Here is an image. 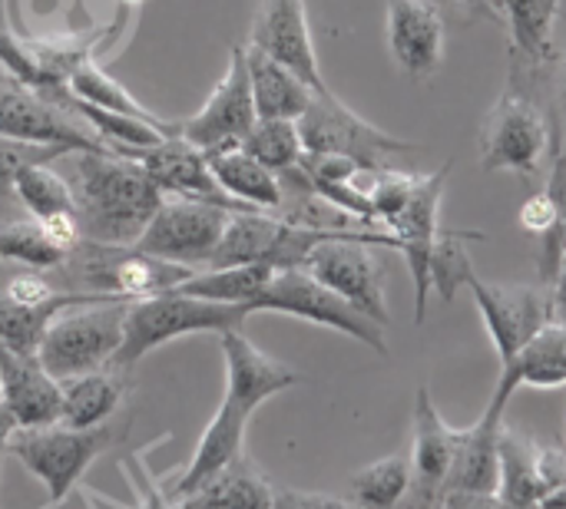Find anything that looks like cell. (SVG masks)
<instances>
[{"mask_svg":"<svg viewBox=\"0 0 566 509\" xmlns=\"http://www.w3.org/2000/svg\"><path fill=\"white\" fill-rule=\"evenodd\" d=\"M219 344H222V358H226V394H222L216 417L202 431L179 484L172 487V500L189 497L216 470H222L235 454H242L252 414L265 401H272L275 394H282L302 381L298 371H292L289 364L259 351L242 331L219 335Z\"/></svg>","mask_w":566,"mask_h":509,"instance_id":"6da1fadb","label":"cell"},{"mask_svg":"<svg viewBox=\"0 0 566 509\" xmlns=\"http://www.w3.org/2000/svg\"><path fill=\"white\" fill-rule=\"evenodd\" d=\"M73 199L80 238L103 245H136L163 192L143 169V162L113 152L73 156Z\"/></svg>","mask_w":566,"mask_h":509,"instance_id":"7a4b0ae2","label":"cell"},{"mask_svg":"<svg viewBox=\"0 0 566 509\" xmlns=\"http://www.w3.org/2000/svg\"><path fill=\"white\" fill-rule=\"evenodd\" d=\"M249 318L245 305H222V301H206L192 298L182 291H163L149 298H136L126 308V328H123V344L113 358V368L133 371L149 351L186 338V335H226V331H242Z\"/></svg>","mask_w":566,"mask_h":509,"instance_id":"3957f363","label":"cell"},{"mask_svg":"<svg viewBox=\"0 0 566 509\" xmlns=\"http://www.w3.org/2000/svg\"><path fill=\"white\" fill-rule=\"evenodd\" d=\"M196 268L176 265L156 255H146L133 245H103L80 238L66 262L56 268L60 288L66 291H86V295H106V298H149L179 288Z\"/></svg>","mask_w":566,"mask_h":509,"instance_id":"277c9868","label":"cell"},{"mask_svg":"<svg viewBox=\"0 0 566 509\" xmlns=\"http://www.w3.org/2000/svg\"><path fill=\"white\" fill-rule=\"evenodd\" d=\"M126 308L129 301H93V305H80L76 311L66 308L63 315L53 318V325L46 328L36 348L40 364L56 381L109 368L123 344Z\"/></svg>","mask_w":566,"mask_h":509,"instance_id":"5b68a950","label":"cell"},{"mask_svg":"<svg viewBox=\"0 0 566 509\" xmlns=\"http://www.w3.org/2000/svg\"><path fill=\"white\" fill-rule=\"evenodd\" d=\"M375 245L395 248L391 232H358V235H328L322 238L308 258L305 272H312L322 285H328L335 295H342L348 305H355L361 315L388 328V298H385V272L375 258Z\"/></svg>","mask_w":566,"mask_h":509,"instance_id":"8992f818","label":"cell"},{"mask_svg":"<svg viewBox=\"0 0 566 509\" xmlns=\"http://www.w3.org/2000/svg\"><path fill=\"white\" fill-rule=\"evenodd\" d=\"M113 444H116V431L106 424L90 431L50 424V427L17 431L10 441V454L23 464L30 477H36L46 487L50 503H63L70 490H76L83 474L96 464V457H103Z\"/></svg>","mask_w":566,"mask_h":509,"instance_id":"52a82bcc","label":"cell"},{"mask_svg":"<svg viewBox=\"0 0 566 509\" xmlns=\"http://www.w3.org/2000/svg\"><path fill=\"white\" fill-rule=\"evenodd\" d=\"M255 311H272V315H289L302 318L308 325H322L332 331H342L375 354H388L385 328L361 315L355 305H348L342 295H335L328 285H322L312 272L305 268H282L272 275V282L259 291V298L249 305V315Z\"/></svg>","mask_w":566,"mask_h":509,"instance_id":"ba28073f","label":"cell"},{"mask_svg":"<svg viewBox=\"0 0 566 509\" xmlns=\"http://www.w3.org/2000/svg\"><path fill=\"white\" fill-rule=\"evenodd\" d=\"M554 119L521 89H507L484 116L478 156L484 172H517L534 179L551 152Z\"/></svg>","mask_w":566,"mask_h":509,"instance_id":"9c48e42d","label":"cell"},{"mask_svg":"<svg viewBox=\"0 0 566 509\" xmlns=\"http://www.w3.org/2000/svg\"><path fill=\"white\" fill-rule=\"evenodd\" d=\"M298 132L305 142V152L312 156H345L355 159L365 172L388 169V156L411 152L415 142L398 139L358 113H352L332 89H318L308 103V109L298 116Z\"/></svg>","mask_w":566,"mask_h":509,"instance_id":"30bf717a","label":"cell"},{"mask_svg":"<svg viewBox=\"0 0 566 509\" xmlns=\"http://www.w3.org/2000/svg\"><path fill=\"white\" fill-rule=\"evenodd\" d=\"M232 209L192 195H163L149 225L133 248L176 262V265H206L226 232Z\"/></svg>","mask_w":566,"mask_h":509,"instance_id":"8fae6325","label":"cell"},{"mask_svg":"<svg viewBox=\"0 0 566 509\" xmlns=\"http://www.w3.org/2000/svg\"><path fill=\"white\" fill-rule=\"evenodd\" d=\"M468 288L501 354V368L511 364L554 321V298L547 285H494L481 282L474 272Z\"/></svg>","mask_w":566,"mask_h":509,"instance_id":"7c38bea8","label":"cell"},{"mask_svg":"<svg viewBox=\"0 0 566 509\" xmlns=\"http://www.w3.org/2000/svg\"><path fill=\"white\" fill-rule=\"evenodd\" d=\"M259 123L255 99H252V83H249V66H245V46H232L229 66L209 99L192 113L189 119L179 123V136L192 142L196 149L222 152L242 146L249 129Z\"/></svg>","mask_w":566,"mask_h":509,"instance_id":"4fadbf2b","label":"cell"},{"mask_svg":"<svg viewBox=\"0 0 566 509\" xmlns=\"http://www.w3.org/2000/svg\"><path fill=\"white\" fill-rule=\"evenodd\" d=\"M451 166L454 162H444L438 172L418 176L408 202L385 225L391 232V238H395V248L408 262L411 285H415V321L418 325L428 315V298H431V255H434V242H438V232H441L438 215H441V199H444V185H448Z\"/></svg>","mask_w":566,"mask_h":509,"instance_id":"5bb4252c","label":"cell"},{"mask_svg":"<svg viewBox=\"0 0 566 509\" xmlns=\"http://www.w3.org/2000/svg\"><path fill=\"white\" fill-rule=\"evenodd\" d=\"M458 431L438 414L428 388H418L411 411V490L401 509H438L454 464Z\"/></svg>","mask_w":566,"mask_h":509,"instance_id":"9a60e30c","label":"cell"},{"mask_svg":"<svg viewBox=\"0 0 566 509\" xmlns=\"http://www.w3.org/2000/svg\"><path fill=\"white\" fill-rule=\"evenodd\" d=\"M0 136L56 146L66 152H109L96 136L80 126V116L40 93L30 89H0Z\"/></svg>","mask_w":566,"mask_h":509,"instance_id":"2e32d148","label":"cell"},{"mask_svg":"<svg viewBox=\"0 0 566 509\" xmlns=\"http://www.w3.org/2000/svg\"><path fill=\"white\" fill-rule=\"evenodd\" d=\"M514 391H517V384L507 374H501L488 411L468 431H458L448 490H497V450H501L504 411H507Z\"/></svg>","mask_w":566,"mask_h":509,"instance_id":"e0dca14e","label":"cell"},{"mask_svg":"<svg viewBox=\"0 0 566 509\" xmlns=\"http://www.w3.org/2000/svg\"><path fill=\"white\" fill-rule=\"evenodd\" d=\"M388 50L401 73L431 79L444 63V17L434 0H388Z\"/></svg>","mask_w":566,"mask_h":509,"instance_id":"ac0fdd59","label":"cell"},{"mask_svg":"<svg viewBox=\"0 0 566 509\" xmlns=\"http://www.w3.org/2000/svg\"><path fill=\"white\" fill-rule=\"evenodd\" d=\"M249 46H255L265 56L289 66L308 86L328 89L325 79H322V70H318V53H315V40H312V30H308L305 0H265L259 17H255Z\"/></svg>","mask_w":566,"mask_h":509,"instance_id":"d6986e66","label":"cell"},{"mask_svg":"<svg viewBox=\"0 0 566 509\" xmlns=\"http://www.w3.org/2000/svg\"><path fill=\"white\" fill-rule=\"evenodd\" d=\"M136 162H143V169L149 172V179L156 182L163 195H192V199H209L216 205H226L232 212H249V205L235 202L232 195L219 189L206 152L186 142L182 136H166L159 146L143 149Z\"/></svg>","mask_w":566,"mask_h":509,"instance_id":"ffe728a7","label":"cell"},{"mask_svg":"<svg viewBox=\"0 0 566 509\" xmlns=\"http://www.w3.org/2000/svg\"><path fill=\"white\" fill-rule=\"evenodd\" d=\"M0 401L20 431L60 424V381L36 354L13 351L7 344H0Z\"/></svg>","mask_w":566,"mask_h":509,"instance_id":"44dd1931","label":"cell"},{"mask_svg":"<svg viewBox=\"0 0 566 509\" xmlns=\"http://www.w3.org/2000/svg\"><path fill=\"white\" fill-rule=\"evenodd\" d=\"M126 374L119 368H99L76 378L60 381V424L90 431L109 424V417L119 411L126 397Z\"/></svg>","mask_w":566,"mask_h":509,"instance_id":"7402d4cb","label":"cell"},{"mask_svg":"<svg viewBox=\"0 0 566 509\" xmlns=\"http://www.w3.org/2000/svg\"><path fill=\"white\" fill-rule=\"evenodd\" d=\"M176 503L182 509H272L275 487L242 450L222 470H216L202 487H196L189 497Z\"/></svg>","mask_w":566,"mask_h":509,"instance_id":"603a6c76","label":"cell"},{"mask_svg":"<svg viewBox=\"0 0 566 509\" xmlns=\"http://www.w3.org/2000/svg\"><path fill=\"white\" fill-rule=\"evenodd\" d=\"M93 301H123V298H106V295H86V291H66L60 288L53 298L27 305V301H13L3 288H0V344L23 351V354H36L46 328L53 325L56 315H63L66 308H80V305H93Z\"/></svg>","mask_w":566,"mask_h":509,"instance_id":"cb8c5ba5","label":"cell"},{"mask_svg":"<svg viewBox=\"0 0 566 509\" xmlns=\"http://www.w3.org/2000/svg\"><path fill=\"white\" fill-rule=\"evenodd\" d=\"M245 66L259 119H298L318 93L298 73H292L289 66L265 56L255 46H245Z\"/></svg>","mask_w":566,"mask_h":509,"instance_id":"d4e9b609","label":"cell"},{"mask_svg":"<svg viewBox=\"0 0 566 509\" xmlns=\"http://www.w3.org/2000/svg\"><path fill=\"white\" fill-rule=\"evenodd\" d=\"M206 159H209V169H212L219 189L226 195H232L235 202H242L249 209H259V212H272V209L285 205L282 176L272 172L269 166H262L242 146L222 149V152H209Z\"/></svg>","mask_w":566,"mask_h":509,"instance_id":"484cf974","label":"cell"},{"mask_svg":"<svg viewBox=\"0 0 566 509\" xmlns=\"http://www.w3.org/2000/svg\"><path fill=\"white\" fill-rule=\"evenodd\" d=\"M282 232V219H272L265 212H232L226 222V232L206 262L209 268H226V265H249V262H269Z\"/></svg>","mask_w":566,"mask_h":509,"instance_id":"4316f807","label":"cell"},{"mask_svg":"<svg viewBox=\"0 0 566 509\" xmlns=\"http://www.w3.org/2000/svg\"><path fill=\"white\" fill-rule=\"evenodd\" d=\"M279 268L269 262H249V265H226V268H209V272H192L179 288L182 295L206 298V301H222V305H252L259 291L272 282Z\"/></svg>","mask_w":566,"mask_h":509,"instance_id":"83f0119b","label":"cell"},{"mask_svg":"<svg viewBox=\"0 0 566 509\" xmlns=\"http://www.w3.org/2000/svg\"><path fill=\"white\" fill-rule=\"evenodd\" d=\"M517 388H560L566 384V325L551 321L511 364L501 368Z\"/></svg>","mask_w":566,"mask_h":509,"instance_id":"f1b7e54d","label":"cell"},{"mask_svg":"<svg viewBox=\"0 0 566 509\" xmlns=\"http://www.w3.org/2000/svg\"><path fill=\"white\" fill-rule=\"evenodd\" d=\"M497 494L517 507H537L544 497L541 470H537V444L507 427L501 431V450H497Z\"/></svg>","mask_w":566,"mask_h":509,"instance_id":"f546056e","label":"cell"},{"mask_svg":"<svg viewBox=\"0 0 566 509\" xmlns=\"http://www.w3.org/2000/svg\"><path fill=\"white\" fill-rule=\"evenodd\" d=\"M70 242H63L43 219H27V222H10L0 225V258L27 265L33 272H56L66 255Z\"/></svg>","mask_w":566,"mask_h":509,"instance_id":"4dcf8cb0","label":"cell"},{"mask_svg":"<svg viewBox=\"0 0 566 509\" xmlns=\"http://www.w3.org/2000/svg\"><path fill=\"white\" fill-rule=\"evenodd\" d=\"M13 195L27 205L33 219H56V215H76L73 185L66 176H60L50 162H33L13 179Z\"/></svg>","mask_w":566,"mask_h":509,"instance_id":"1f68e13d","label":"cell"},{"mask_svg":"<svg viewBox=\"0 0 566 509\" xmlns=\"http://www.w3.org/2000/svg\"><path fill=\"white\" fill-rule=\"evenodd\" d=\"M411 490V460L395 454L352 477V500L361 509H401Z\"/></svg>","mask_w":566,"mask_h":509,"instance_id":"d6a6232c","label":"cell"},{"mask_svg":"<svg viewBox=\"0 0 566 509\" xmlns=\"http://www.w3.org/2000/svg\"><path fill=\"white\" fill-rule=\"evenodd\" d=\"M66 89L76 96V99H86L99 109H113V113H126V116H139V119H149V123H159V126H169V119H159L153 109H146L123 83H116L106 70H99L90 60H83L73 73H70V83Z\"/></svg>","mask_w":566,"mask_h":509,"instance_id":"836d02e7","label":"cell"},{"mask_svg":"<svg viewBox=\"0 0 566 509\" xmlns=\"http://www.w3.org/2000/svg\"><path fill=\"white\" fill-rule=\"evenodd\" d=\"M242 149L279 176L302 166V159H305L298 119H259L249 129V136L242 139Z\"/></svg>","mask_w":566,"mask_h":509,"instance_id":"e575fe53","label":"cell"},{"mask_svg":"<svg viewBox=\"0 0 566 509\" xmlns=\"http://www.w3.org/2000/svg\"><path fill=\"white\" fill-rule=\"evenodd\" d=\"M468 242H484V235L481 232H444V229L438 232L434 255H431V291L441 301H454L458 288H464L468 278L474 275Z\"/></svg>","mask_w":566,"mask_h":509,"instance_id":"d590c367","label":"cell"},{"mask_svg":"<svg viewBox=\"0 0 566 509\" xmlns=\"http://www.w3.org/2000/svg\"><path fill=\"white\" fill-rule=\"evenodd\" d=\"M56 156H66V149L36 146V142H23V139L0 136V199L13 195V179L27 166H33V162H53Z\"/></svg>","mask_w":566,"mask_h":509,"instance_id":"8d00e7d4","label":"cell"},{"mask_svg":"<svg viewBox=\"0 0 566 509\" xmlns=\"http://www.w3.org/2000/svg\"><path fill=\"white\" fill-rule=\"evenodd\" d=\"M272 509H361L355 500L332 497V494H315V490H295V487H279L275 490V507Z\"/></svg>","mask_w":566,"mask_h":509,"instance_id":"74e56055","label":"cell"},{"mask_svg":"<svg viewBox=\"0 0 566 509\" xmlns=\"http://www.w3.org/2000/svg\"><path fill=\"white\" fill-rule=\"evenodd\" d=\"M438 509H537L507 503L497 490H448Z\"/></svg>","mask_w":566,"mask_h":509,"instance_id":"f35d334b","label":"cell"},{"mask_svg":"<svg viewBox=\"0 0 566 509\" xmlns=\"http://www.w3.org/2000/svg\"><path fill=\"white\" fill-rule=\"evenodd\" d=\"M551 298H554V321H564L566 325V252L560 268H557V278L551 285Z\"/></svg>","mask_w":566,"mask_h":509,"instance_id":"ab89813d","label":"cell"},{"mask_svg":"<svg viewBox=\"0 0 566 509\" xmlns=\"http://www.w3.org/2000/svg\"><path fill=\"white\" fill-rule=\"evenodd\" d=\"M136 509H182L176 500H169V497H163L153 484H143V500H139V507Z\"/></svg>","mask_w":566,"mask_h":509,"instance_id":"60d3db41","label":"cell"},{"mask_svg":"<svg viewBox=\"0 0 566 509\" xmlns=\"http://www.w3.org/2000/svg\"><path fill=\"white\" fill-rule=\"evenodd\" d=\"M20 431V424L13 421V414L3 407V401H0V454H7L10 450V441H13V434Z\"/></svg>","mask_w":566,"mask_h":509,"instance_id":"b9f144b4","label":"cell"},{"mask_svg":"<svg viewBox=\"0 0 566 509\" xmlns=\"http://www.w3.org/2000/svg\"><path fill=\"white\" fill-rule=\"evenodd\" d=\"M566 20V13H560ZM557 129H560V142H564V149H566V63H564V86H560V109H557Z\"/></svg>","mask_w":566,"mask_h":509,"instance_id":"7bdbcfd3","label":"cell"},{"mask_svg":"<svg viewBox=\"0 0 566 509\" xmlns=\"http://www.w3.org/2000/svg\"><path fill=\"white\" fill-rule=\"evenodd\" d=\"M454 3H461V7H474V10H491V3H488V0H454Z\"/></svg>","mask_w":566,"mask_h":509,"instance_id":"ee69618b","label":"cell"},{"mask_svg":"<svg viewBox=\"0 0 566 509\" xmlns=\"http://www.w3.org/2000/svg\"><path fill=\"white\" fill-rule=\"evenodd\" d=\"M123 3H133V7H136V3H143V0H123Z\"/></svg>","mask_w":566,"mask_h":509,"instance_id":"f6af8a7d","label":"cell"},{"mask_svg":"<svg viewBox=\"0 0 566 509\" xmlns=\"http://www.w3.org/2000/svg\"><path fill=\"white\" fill-rule=\"evenodd\" d=\"M560 13H566V0H560Z\"/></svg>","mask_w":566,"mask_h":509,"instance_id":"bcb514c9","label":"cell"}]
</instances>
